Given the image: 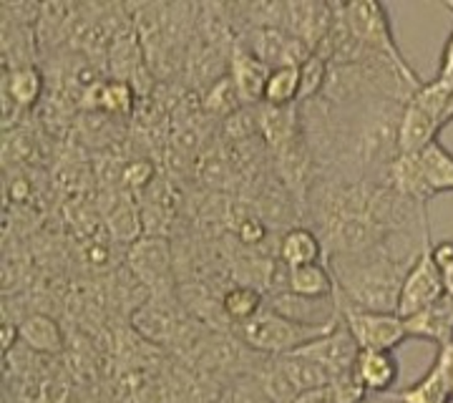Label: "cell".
Here are the masks:
<instances>
[{"label":"cell","mask_w":453,"mask_h":403,"mask_svg":"<svg viewBox=\"0 0 453 403\" xmlns=\"http://www.w3.org/2000/svg\"><path fill=\"white\" fill-rule=\"evenodd\" d=\"M338 322L340 313L327 322H305L290 318L275 307L265 306L262 313L255 315L252 321L234 325V338L242 340L244 345L255 353L265 355V358H277V355L295 353L312 340L333 333L338 328Z\"/></svg>","instance_id":"obj_1"},{"label":"cell","mask_w":453,"mask_h":403,"mask_svg":"<svg viewBox=\"0 0 453 403\" xmlns=\"http://www.w3.org/2000/svg\"><path fill=\"white\" fill-rule=\"evenodd\" d=\"M340 13L348 26L350 35L360 41L365 49L378 50L395 66H401L408 74H416L413 66L405 61L403 50L398 49V41L393 35L388 11L383 3L372 0H356V3H340Z\"/></svg>","instance_id":"obj_2"},{"label":"cell","mask_w":453,"mask_h":403,"mask_svg":"<svg viewBox=\"0 0 453 403\" xmlns=\"http://www.w3.org/2000/svg\"><path fill=\"white\" fill-rule=\"evenodd\" d=\"M335 310L340 321L350 330L360 351H395L408 340L405 318L398 313H380V310H363L340 300L335 295Z\"/></svg>","instance_id":"obj_3"},{"label":"cell","mask_w":453,"mask_h":403,"mask_svg":"<svg viewBox=\"0 0 453 403\" xmlns=\"http://www.w3.org/2000/svg\"><path fill=\"white\" fill-rule=\"evenodd\" d=\"M134 277L151 292V298H172L177 285V262L164 237H139L129 252Z\"/></svg>","instance_id":"obj_4"},{"label":"cell","mask_w":453,"mask_h":403,"mask_svg":"<svg viewBox=\"0 0 453 403\" xmlns=\"http://www.w3.org/2000/svg\"><path fill=\"white\" fill-rule=\"evenodd\" d=\"M446 295V285H443V273L436 265V260L431 255V242L423 247V252L411 265V270L403 277V288L398 295V315H413L423 307L434 306Z\"/></svg>","instance_id":"obj_5"},{"label":"cell","mask_w":453,"mask_h":403,"mask_svg":"<svg viewBox=\"0 0 453 403\" xmlns=\"http://www.w3.org/2000/svg\"><path fill=\"white\" fill-rule=\"evenodd\" d=\"M237 43L244 46L252 56H257L259 61L270 68L280 66H303L312 56L310 46H305L300 38H295L292 33L282 28H247L237 35Z\"/></svg>","instance_id":"obj_6"},{"label":"cell","mask_w":453,"mask_h":403,"mask_svg":"<svg viewBox=\"0 0 453 403\" xmlns=\"http://www.w3.org/2000/svg\"><path fill=\"white\" fill-rule=\"evenodd\" d=\"M300 353L315 360L330 376V381H335L340 376L353 373L360 348H357L356 338L350 336V330L345 328V322L340 321L333 333L308 343L305 348H300Z\"/></svg>","instance_id":"obj_7"},{"label":"cell","mask_w":453,"mask_h":403,"mask_svg":"<svg viewBox=\"0 0 453 403\" xmlns=\"http://www.w3.org/2000/svg\"><path fill=\"white\" fill-rule=\"evenodd\" d=\"M169 303V298H149L134 310L131 321L142 338L159 345H172L184 338V321Z\"/></svg>","instance_id":"obj_8"},{"label":"cell","mask_w":453,"mask_h":403,"mask_svg":"<svg viewBox=\"0 0 453 403\" xmlns=\"http://www.w3.org/2000/svg\"><path fill=\"white\" fill-rule=\"evenodd\" d=\"M270 71H273L270 66L262 64L257 56H252L250 50L234 41V46L229 50L226 74L237 89V97L242 101V106H262L265 83L270 79Z\"/></svg>","instance_id":"obj_9"},{"label":"cell","mask_w":453,"mask_h":403,"mask_svg":"<svg viewBox=\"0 0 453 403\" xmlns=\"http://www.w3.org/2000/svg\"><path fill=\"white\" fill-rule=\"evenodd\" d=\"M282 285L277 288L280 292H290L295 298L303 300H335V277L330 273L327 262H312L303 267H282Z\"/></svg>","instance_id":"obj_10"},{"label":"cell","mask_w":453,"mask_h":403,"mask_svg":"<svg viewBox=\"0 0 453 403\" xmlns=\"http://www.w3.org/2000/svg\"><path fill=\"white\" fill-rule=\"evenodd\" d=\"M353 376L368 393H388L398 386L401 363L393 351H360Z\"/></svg>","instance_id":"obj_11"},{"label":"cell","mask_w":453,"mask_h":403,"mask_svg":"<svg viewBox=\"0 0 453 403\" xmlns=\"http://www.w3.org/2000/svg\"><path fill=\"white\" fill-rule=\"evenodd\" d=\"M405 330L408 338L428 340L443 345L453 338V298L443 295L434 306L423 307L418 313L405 318Z\"/></svg>","instance_id":"obj_12"},{"label":"cell","mask_w":453,"mask_h":403,"mask_svg":"<svg viewBox=\"0 0 453 403\" xmlns=\"http://www.w3.org/2000/svg\"><path fill=\"white\" fill-rule=\"evenodd\" d=\"M325 244L320 235L305 225H295L282 232L277 242V262L282 267H303L312 262H323Z\"/></svg>","instance_id":"obj_13"},{"label":"cell","mask_w":453,"mask_h":403,"mask_svg":"<svg viewBox=\"0 0 453 403\" xmlns=\"http://www.w3.org/2000/svg\"><path fill=\"white\" fill-rule=\"evenodd\" d=\"M388 182L395 192L413 205L428 207V202L434 199V194L426 184V177H423V164L418 154H401L398 151V157L393 159L388 169Z\"/></svg>","instance_id":"obj_14"},{"label":"cell","mask_w":453,"mask_h":403,"mask_svg":"<svg viewBox=\"0 0 453 403\" xmlns=\"http://www.w3.org/2000/svg\"><path fill=\"white\" fill-rule=\"evenodd\" d=\"M18 338L31 351L43 355H58L64 351V333L61 325L46 313H28L18 322Z\"/></svg>","instance_id":"obj_15"},{"label":"cell","mask_w":453,"mask_h":403,"mask_svg":"<svg viewBox=\"0 0 453 403\" xmlns=\"http://www.w3.org/2000/svg\"><path fill=\"white\" fill-rule=\"evenodd\" d=\"M219 303L226 321L232 325H242L262 313V307L267 306V295L257 285H229L219 295Z\"/></svg>","instance_id":"obj_16"},{"label":"cell","mask_w":453,"mask_h":403,"mask_svg":"<svg viewBox=\"0 0 453 403\" xmlns=\"http://www.w3.org/2000/svg\"><path fill=\"white\" fill-rule=\"evenodd\" d=\"M423 164V177L431 194L453 192V151L441 144V139L431 142L423 151H418Z\"/></svg>","instance_id":"obj_17"},{"label":"cell","mask_w":453,"mask_h":403,"mask_svg":"<svg viewBox=\"0 0 453 403\" xmlns=\"http://www.w3.org/2000/svg\"><path fill=\"white\" fill-rule=\"evenodd\" d=\"M393 403H451L453 393L451 388L446 386L443 376L438 373V368L431 363V368L423 373L418 381H413L411 386H405L403 391H398L393 399Z\"/></svg>","instance_id":"obj_18"},{"label":"cell","mask_w":453,"mask_h":403,"mask_svg":"<svg viewBox=\"0 0 453 403\" xmlns=\"http://www.w3.org/2000/svg\"><path fill=\"white\" fill-rule=\"evenodd\" d=\"M5 94L16 106H33L43 94V76L33 64L5 68Z\"/></svg>","instance_id":"obj_19"},{"label":"cell","mask_w":453,"mask_h":403,"mask_svg":"<svg viewBox=\"0 0 453 403\" xmlns=\"http://www.w3.org/2000/svg\"><path fill=\"white\" fill-rule=\"evenodd\" d=\"M300 97V66H280L265 83V106H292Z\"/></svg>","instance_id":"obj_20"},{"label":"cell","mask_w":453,"mask_h":403,"mask_svg":"<svg viewBox=\"0 0 453 403\" xmlns=\"http://www.w3.org/2000/svg\"><path fill=\"white\" fill-rule=\"evenodd\" d=\"M242 101L237 97V89L229 79V74H222L219 79H214L210 83V89L204 91V109L214 116H232L240 112Z\"/></svg>","instance_id":"obj_21"},{"label":"cell","mask_w":453,"mask_h":403,"mask_svg":"<svg viewBox=\"0 0 453 403\" xmlns=\"http://www.w3.org/2000/svg\"><path fill=\"white\" fill-rule=\"evenodd\" d=\"M327 74H330V64L325 61L320 53H312L308 61L300 66V97H297V104H308L312 98L320 97L325 83H327Z\"/></svg>","instance_id":"obj_22"},{"label":"cell","mask_w":453,"mask_h":403,"mask_svg":"<svg viewBox=\"0 0 453 403\" xmlns=\"http://www.w3.org/2000/svg\"><path fill=\"white\" fill-rule=\"evenodd\" d=\"M96 101L98 106L106 109V112H129L131 101H134V91H131L129 83H124V81H106V83H98L96 86Z\"/></svg>","instance_id":"obj_23"},{"label":"cell","mask_w":453,"mask_h":403,"mask_svg":"<svg viewBox=\"0 0 453 403\" xmlns=\"http://www.w3.org/2000/svg\"><path fill=\"white\" fill-rule=\"evenodd\" d=\"M434 366L438 368V373L443 376L446 386L451 388L453 393V338L443 345H438L436 358H434Z\"/></svg>","instance_id":"obj_24"},{"label":"cell","mask_w":453,"mask_h":403,"mask_svg":"<svg viewBox=\"0 0 453 403\" xmlns=\"http://www.w3.org/2000/svg\"><path fill=\"white\" fill-rule=\"evenodd\" d=\"M265 235H267V229L265 225L255 220V217H250V220H242V225L237 227V237L244 242V244H259V242L265 240Z\"/></svg>","instance_id":"obj_25"},{"label":"cell","mask_w":453,"mask_h":403,"mask_svg":"<svg viewBox=\"0 0 453 403\" xmlns=\"http://www.w3.org/2000/svg\"><path fill=\"white\" fill-rule=\"evenodd\" d=\"M443 273V285H446V295H451L453 298V260L441 270Z\"/></svg>","instance_id":"obj_26"},{"label":"cell","mask_w":453,"mask_h":403,"mask_svg":"<svg viewBox=\"0 0 453 403\" xmlns=\"http://www.w3.org/2000/svg\"><path fill=\"white\" fill-rule=\"evenodd\" d=\"M449 8H451V11H453V3H451V5H449Z\"/></svg>","instance_id":"obj_27"},{"label":"cell","mask_w":453,"mask_h":403,"mask_svg":"<svg viewBox=\"0 0 453 403\" xmlns=\"http://www.w3.org/2000/svg\"><path fill=\"white\" fill-rule=\"evenodd\" d=\"M363 403H368V401H363Z\"/></svg>","instance_id":"obj_28"}]
</instances>
